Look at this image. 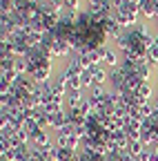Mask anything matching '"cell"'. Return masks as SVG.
<instances>
[{"mask_svg": "<svg viewBox=\"0 0 158 161\" xmlns=\"http://www.w3.org/2000/svg\"><path fill=\"white\" fill-rule=\"evenodd\" d=\"M89 72H91V78H94V85H109V74H111V69H109L107 65L98 63V65H94Z\"/></svg>", "mask_w": 158, "mask_h": 161, "instance_id": "6da1fadb", "label": "cell"}, {"mask_svg": "<svg viewBox=\"0 0 158 161\" xmlns=\"http://www.w3.org/2000/svg\"><path fill=\"white\" fill-rule=\"evenodd\" d=\"M151 25H154V29H158V16H156V18L151 20Z\"/></svg>", "mask_w": 158, "mask_h": 161, "instance_id": "3957f363", "label": "cell"}, {"mask_svg": "<svg viewBox=\"0 0 158 161\" xmlns=\"http://www.w3.org/2000/svg\"><path fill=\"white\" fill-rule=\"evenodd\" d=\"M49 3H51L54 7H63V0H49Z\"/></svg>", "mask_w": 158, "mask_h": 161, "instance_id": "7a4b0ae2", "label": "cell"}]
</instances>
